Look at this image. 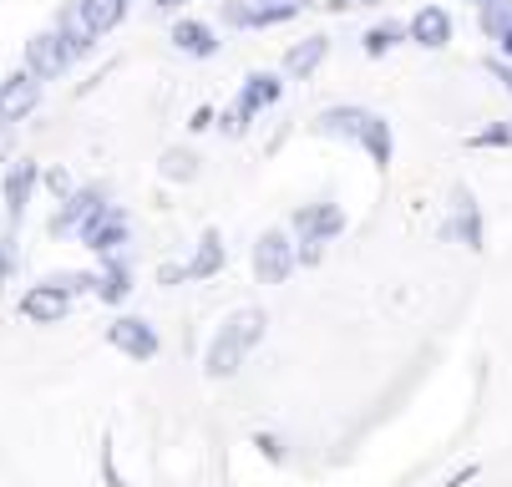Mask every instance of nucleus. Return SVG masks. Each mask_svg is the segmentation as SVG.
Wrapping results in <instances>:
<instances>
[{
    "instance_id": "nucleus-6",
    "label": "nucleus",
    "mask_w": 512,
    "mask_h": 487,
    "mask_svg": "<svg viewBox=\"0 0 512 487\" xmlns=\"http://www.w3.org/2000/svg\"><path fill=\"white\" fill-rule=\"evenodd\" d=\"M82 244L92 249V254H102V259H112L122 244H127V234H132V224H127V214H122V208L117 203H97L92 208V214L82 219Z\"/></svg>"
},
{
    "instance_id": "nucleus-29",
    "label": "nucleus",
    "mask_w": 512,
    "mask_h": 487,
    "mask_svg": "<svg viewBox=\"0 0 512 487\" xmlns=\"http://www.w3.org/2000/svg\"><path fill=\"white\" fill-rule=\"evenodd\" d=\"M208 122H213V112H208V107H198V112H193V122H188V127H198V132H203V127H208Z\"/></svg>"
},
{
    "instance_id": "nucleus-30",
    "label": "nucleus",
    "mask_w": 512,
    "mask_h": 487,
    "mask_svg": "<svg viewBox=\"0 0 512 487\" xmlns=\"http://www.w3.org/2000/svg\"><path fill=\"white\" fill-rule=\"evenodd\" d=\"M335 6L345 11V6H381V0H335Z\"/></svg>"
},
{
    "instance_id": "nucleus-25",
    "label": "nucleus",
    "mask_w": 512,
    "mask_h": 487,
    "mask_svg": "<svg viewBox=\"0 0 512 487\" xmlns=\"http://www.w3.org/2000/svg\"><path fill=\"white\" fill-rule=\"evenodd\" d=\"M477 148H502V143H512V127H487V132H477L472 137Z\"/></svg>"
},
{
    "instance_id": "nucleus-1",
    "label": "nucleus",
    "mask_w": 512,
    "mask_h": 487,
    "mask_svg": "<svg viewBox=\"0 0 512 487\" xmlns=\"http://www.w3.org/2000/svg\"><path fill=\"white\" fill-rule=\"evenodd\" d=\"M264 310H234L224 325H218V335L208 340V356H203V376L208 381H229L239 376V366L249 361V351L264 340Z\"/></svg>"
},
{
    "instance_id": "nucleus-33",
    "label": "nucleus",
    "mask_w": 512,
    "mask_h": 487,
    "mask_svg": "<svg viewBox=\"0 0 512 487\" xmlns=\"http://www.w3.org/2000/svg\"><path fill=\"white\" fill-rule=\"evenodd\" d=\"M472 6H487V0H472Z\"/></svg>"
},
{
    "instance_id": "nucleus-2",
    "label": "nucleus",
    "mask_w": 512,
    "mask_h": 487,
    "mask_svg": "<svg viewBox=\"0 0 512 487\" xmlns=\"http://www.w3.org/2000/svg\"><path fill=\"white\" fill-rule=\"evenodd\" d=\"M315 132L345 137V143H355V148L371 153L376 168H391V153H396L391 122H386L381 112H371V107H325V112L315 117Z\"/></svg>"
},
{
    "instance_id": "nucleus-8",
    "label": "nucleus",
    "mask_w": 512,
    "mask_h": 487,
    "mask_svg": "<svg viewBox=\"0 0 512 487\" xmlns=\"http://www.w3.org/2000/svg\"><path fill=\"white\" fill-rule=\"evenodd\" d=\"M305 0H234L224 6L229 26H279V21H295Z\"/></svg>"
},
{
    "instance_id": "nucleus-14",
    "label": "nucleus",
    "mask_w": 512,
    "mask_h": 487,
    "mask_svg": "<svg viewBox=\"0 0 512 487\" xmlns=\"http://www.w3.org/2000/svg\"><path fill=\"white\" fill-rule=\"evenodd\" d=\"M97 203H107V198H102V188H82V193H71V198H61V208H56V219H51V234H77V229H82V219L92 214Z\"/></svg>"
},
{
    "instance_id": "nucleus-11",
    "label": "nucleus",
    "mask_w": 512,
    "mask_h": 487,
    "mask_svg": "<svg viewBox=\"0 0 512 487\" xmlns=\"http://www.w3.org/2000/svg\"><path fill=\"white\" fill-rule=\"evenodd\" d=\"M66 305H71V295H66L56 280H41V285H31V290L21 295V315H26L31 325H61Z\"/></svg>"
},
{
    "instance_id": "nucleus-3",
    "label": "nucleus",
    "mask_w": 512,
    "mask_h": 487,
    "mask_svg": "<svg viewBox=\"0 0 512 487\" xmlns=\"http://www.w3.org/2000/svg\"><path fill=\"white\" fill-rule=\"evenodd\" d=\"M295 234H300V264L320 259V244H330L335 234H345V208L340 203H305L295 214Z\"/></svg>"
},
{
    "instance_id": "nucleus-13",
    "label": "nucleus",
    "mask_w": 512,
    "mask_h": 487,
    "mask_svg": "<svg viewBox=\"0 0 512 487\" xmlns=\"http://www.w3.org/2000/svg\"><path fill=\"white\" fill-rule=\"evenodd\" d=\"M406 36L416 41V46H447L452 41V16L442 11V6H421L416 16H411V26H406Z\"/></svg>"
},
{
    "instance_id": "nucleus-26",
    "label": "nucleus",
    "mask_w": 512,
    "mask_h": 487,
    "mask_svg": "<svg viewBox=\"0 0 512 487\" xmlns=\"http://www.w3.org/2000/svg\"><path fill=\"white\" fill-rule=\"evenodd\" d=\"M46 188H51L56 198H71V173H66V168H51V173H46Z\"/></svg>"
},
{
    "instance_id": "nucleus-17",
    "label": "nucleus",
    "mask_w": 512,
    "mask_h": 487,
    "mask_svg": "<svg viewBox=\"0 0 512 487\" xmlns=\"http://www.w3.org/2000/svg\"><path fill=\"white\" fill-rule=\"evenodd\" d=\"M56 36H61V51H66V56H87V51H92V41H102V36L82 21V11H77V6H66V11H61Z\"/></svg>"
},
{
    "instance_id": "nucleus-9",
    "label": "nucleus",
    "mask_w": 512,
    "mask_h": 487,
    "mask_svg": "<svg viewBox=\"0 0 512 487\" xmlns=\"http://www.w3.org/2000/svg\"><path fill=\"white\" fill-rule=\"evenodd\" d=\"M66 51H61V36L56 31H36L31 41H26V72L36 77V82H56L61 72H66Z\"/></svg>"
},
{
    "instance_id": "nucleus-7",
    "label": "nucleus",
    "mask_w": 512,
    "mask_h": 487,
    "mask_svg": "<svg viewBox=\"0 0 512 487\" xmlns=\"http://www.w3.org/2000/svg\"><path fill=\"white\" fill-rule=\"evenodd\" d=\"M107 345H112V351H122L127 361H153L158 356V330L148 320H137V315H117L107 325Z\"/></svg>"
},
{
    "instance_id": "nucleus-19",
    "label": "nucleus",
    "mask_w": 512,
    "mask_h": 487,
    "mask_svg": "<svg viewBox=\"0 0 512 487\" xmlns=\"http://www.w3.org/2000/svg\"><path fill=\"white\" fill-rule=\"evenodd\" d=\"M173 46L183 51V56H213L218 51V36H213V26H203V21H178L173 26Z\"/></svg>"
},
{
    "instance_id": "nucleus-12",
    "label": "nucleus",
    "mask_w": 512,
    "mask_h": 487,
    "mask_svg": "<svg viewBox=\"0 0 512 487\" xmlns=\"http://www.w3.org/2000/svg\"><path fill=\"white\" fill-rule=\"evenodd\" d=\"M36 183H41V168H36L31 158L11 163V173H6V219H11V224H16L21 214H26V203H31Z\"/></svg>"
},
{
    "instance_id": "nucleus-20",
    "label": "nucleus",
    "mask_w": 512,
    "mask_h": 487,
    "mask_svg": "<svg viewBox=\"0 0 512 487\" xmlns=\"http://www.w3.org/2000/svg\"><path fill=\"white\" fill-rule=\"evenodd\" d=\"M77 11H82V21H87L97 36H107L112 26H122L127 0H77Z\"/></svg>"
},
{
    "instance_id": "nucleus-31",
    "label": "nucleus",
    "mask_w": 512,
    "mask_h": 487,
    "mask_svg": "<svg viewBox=\"0 0 512 487\" xmlns=\"http://www.w3.org/2000/svg\"><path fill=\"white\" fill-rule=\"evenodd\" d=\"M497 46H502V56L512 61V31H507V36H497Z\"/></svg>"
},
{
    "instance_id": "nucleus-27",
    "label": "nucleus",
    "mask_w": 512,
    "mask_h": 487,
    "mask_svg": "<svg viewBox=\"0 0 512 487\" xmlns=\"http://www.w3.org/2000/svg\"><path fill=\"white\" fill-rule=\"evenodd\" d=\"M487 72H492V77H497V82L512 92V66H507V61H487Z\"/></svg>"
},
{
    "instance_id": "nucleus-10",
    "label": "nucleus",
    "mask_w": 512,
    "mask_h": 487,
    "mask_svg": "<svg viewBox=\"0 0 512 487\" xmlns=\"http://www.w3.org/2000/svg\"><path fill=\"white\" fill-rule=\"evenodd\" d=\"M41 102V82L31 72H11L0 82V122H26Z\"/></svg>"
},
{
    "instance_id": "nucleus-24",
    "label": "nucleus",
    "mask_w": 512,
    "mask_h": 487,
    "mask_svg": "<svg viewBox=\"0 0 512 487\" xmlns=\"http://www.w3.org/2000/svg\"><path fill=\"white\" fill-rule=\"evenodd\" d=\"M193 173H198V158H193V153H178V148L163 153V178H173V183L183 178V183H188Z\"/></svg>"
},
{
    "instance_id": "nucleus-21",
    "label": "nucleus",
    "mask_w": 512,
    "mask_h": 487,
    "mask_svg": "<svg viewBox=\"0 0 512 487\" xmlns=\"http://www.w3.org/2000/svg\"><path fill=\"white\" fill-rule=\"evenodd\" d=\"M482 31H487L492 41L512 31V0H487V6H482Z\"/></svg>"
},
{
    "instance_id": "nucleus-16",
    "label": "nucleus",
    "mask_w": 512,
    "mask_h": 487,
    "mask_svg": "<svg viewBox=\"0 0 512 487\" xmlns=\"http://www.w3.org/2000/svg\"><path fill=\"white\" fill-rule=\"evenodd\" d=\"M102 305H122L127 295H132V269H127V259H102V274H97V290H92Z\"/></svg>"
},
{
    "instance_id": "nucleus-23",
    "label": "nucleus",
    "mask_w": 512,
    "mask_h": 487,
    "mask_svg": "<svg viewBox=\"0 0 512 487\" xmlns=\"http://www.w3.org/2000/svg\"><path fill=\"white\" fill-rule=\"evenodd\" d=\"M457 229H462V239L477 249L482 244V229H477V208H472V198L467 193H457Z\"/></svg>"
},
{
    "instance_id": "nucleus-18",
    "label": "nucleus",
    "mask_w": 512,
    "mask_h": 487,
    "mask_svg": "<svg viewBox=\"0 0 512 487\" xmlns=\"http://www.w3.org/2000/svg\"><path fill=\"white\" fill-rule=\"evenodd\" d=\"M325 56H330V36H310V41H300V46L284 51V72H289V77H310Z\"/></svg>"
},
{
    "instance_id": "nucleus-32",
    "label": "nucleus",
    "mask_w": 512,
    "mask_h": 487,
    "mask_svg": "<svg viewBox=\"0 0 512 487\" xmlns=\"http://www.w3.org/2000/svg\"><path fill=\"white\" fill-rule=\"evenodd\" d=\"M178 6H188V0H158V11H178Z\"/></svg>"
},
{
    "instance_id": "nucleus-22",
    "label": "nucleus",
    "mask_w": 512,
    "mask_h": 487,
    "mask_svg": "<svg viewBox=\"0 0 512 487\" xmlns=\"http://www.w3.org/2000/svg\"><path fill=\"white\" fill-rule=\"evenodd\" d=\"M401 36H406L401 26H371V31H365V56H386Z\"/></svg>"
},
{
    "instance_id": "nucleus-15",
    "label": "nucleus",
    "mask_w": 512,
    "mask_h": 487,
    "mask_svg": "<svg viewBox=\"0 0 512 487\" xmlns=\"http://www.w3.org/2000/svg\"><path fill=\"white\" fill-rule=\"evenodd\" d=\"M224 239H218V229H203V239H198V254H193V264H183V280H213L218 269H224Z\"/></svg>"
},
{
    "instance_id": "nucleus-28",
    "label": "nucleus",
    "mask_w": 512,
    "mask_h": 487,
    "mask_svg": "<svg viewBox=\"0 0 512 487\" xmlns=\"http://www.w3.org/2000/svg\"><path fill=\"white\" fill-rule=\"evenodd\" d=\"M158 280H163V285H178V280H183V269H178V264H163V269H158Z\"/></svg>"
},
{
    "instance_id": "nucleus-4",
    "label": "nucleus",
    "mask_w": 512,
    "mask_h": 487,
    "mask_svg": "<svg viewBox=\"0 0 512 487\" xmlns=\"http://www.w3.org/2000/svg\"><path fill=\"white\" fill-rule=\"evenodd\" d=\"M295 264H300V249H295V239H289L284 229H264L259 234V244H254V280L259 285H284L289 274H295Z\"/></svg>"
},
{
    "instance_id": "nucleus-5",
    "label": "nucleus",
    "mask_w": 512,
    "mask_h": 487,
    "mask_svg": "<svg viewBox=\"0 0 512 487\" xmlns=\"http://www.w3.org/2000/svg\"><path fill=\"white\" fill-rule=\"evenodd\" d=\"M279 92H284V82H279L274 72H249V77H244V87H239V102L224 112V132H229V137H239L249 117H259L264 107H274V102H279Z\"/></svg>"
}]
</instances>
